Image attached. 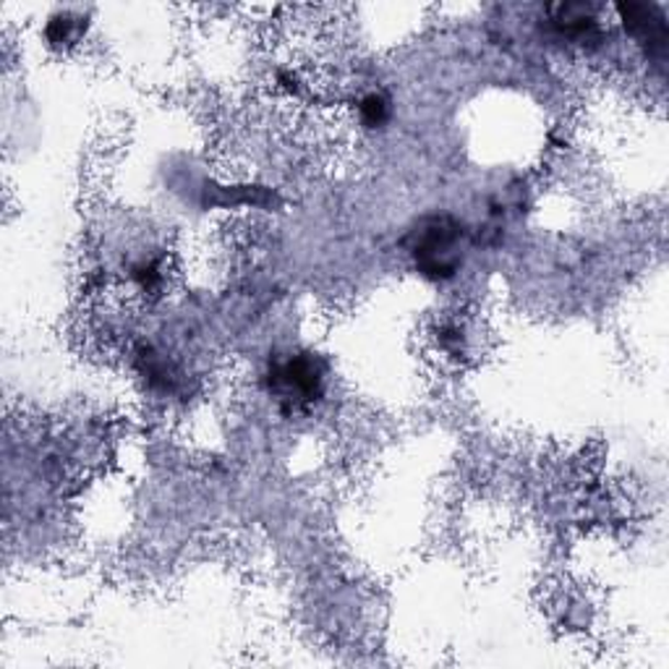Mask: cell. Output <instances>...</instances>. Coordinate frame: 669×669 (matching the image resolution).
<instances>
[{"label":"cell","mask_w":669,"mask_h":669,"mask_svg":"<svg viewBox=\"0 0 669 669\" xmlns=\"http://www.w3.org/2000/svg\"><path fill=\"white\" fill-rule=\"evenodd\" d=\"M463 225L447 215L424 217L411 230V257L424 277L450 280L463 262Z\"/></svg>","instance_id":"cell-1"},{"label":"cell","mask_w":669,"mask_h":669,"mask_svg":"<svg viewBox=\"0 0 669 669\" xmlns=\"http://www.w3.org/2000/svg\"><path fill=\"white\" fill-rule=\"evenodd\" d=\"M45 34L53 45H71L79 39L81 24L77 16H71V13H58V16L50 19Z\"/></svg>","instance_id":"cell-4"},{"label":"cell","mask_w":669,"mask_h":669,"mask_svg":"<svg viewBox=\"0 0 669 669\" xmlns=\"http://www.w3.org/2000/svg\"><path fill=\"white\" fill-rule=\"evenodd\" d=\"M620 16H623L625 30L636 39H640V45H648V50L651 53L665 50L667 24L665 19L659 16L657 9H648V5H623V9H620Z\"/></svg>","instance_id":"cell-3"},{"label":"cell","mask_w":669,"mask_h":669,"mask_svg":"<svg viewBox=\"0 0 669 669\" xmlns=\"http://www.w3.org/2000/svg\"><path fill=\"white\" fill-rule=\"evenodd\" d=\"M361 118H364L368 128H377L382 123H387V118H390V100L379 92L366 94L361 100Z\"/></svg>","instance_id":"cell-5"},{"label":"cell","mask_w":669,"mask_h":669,"mask_svg":"<svg viewBox=\"0 0 669 669\" xmlns=\"http://www.w3.org/2000/svg\"><path fill=\"white\" fill-rule=\"evenodd\" d=\"M268 385L285 411H302L325 395L327 364L311 351L288 353L270 364Z\"/></svg>","instance_id":"cell-2"}]
</instances>
